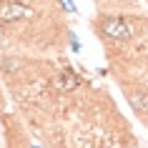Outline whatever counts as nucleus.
Segmentation results:
<instances>
[{"mask_svg": "<svg viewBox=\"0 0 148 148\" xmlns=\"http://www.w3.org/2000/svg\"><path fill=\"white\" fill-rule=\"evenodd\" d=\"M93 28L106 45H125L140 33V18L121 15V13H101L93 20Z\"/></svg>", "mask_w": 148, "mask_h": 148, "instance_id": "nucleus-1", "label": "nucleus"}, {"mask_svg": "<svg viewBox=\"0 0 148 148\" xmlns=\"http://www.w3.org/2000/svg\"><path fill=\"white\" fill-rule=\"evenodd\" d=\"M80 86H83V80H80V75L73 68L55 70V78H53V90H55V93L68 95V93H75Z\"/></svg>", "mask_w": 148, "mask_h": 148, "instance_id": "nucleus-2", "label": "nucleus"}]
</instances>
